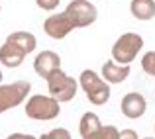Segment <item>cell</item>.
I'll return each mask as SVG.
<instances>
[{"mask_svg":"<svg viewBox=\"0 0 155 139\" xmlns=\"http://www.w3.org/2000/svg\"><path fill=\"white\" fill-rule=\"evenodd\" d=\"M79 84L84 90V94H87V98L94 106H102V104H106V102L110 100V86H108V82L102 80L94 71H91V69H87V71L81 73Z\"/></svg>","mask_w":155,"mask_h":139,"instance_id":"cell-1","label":"cell"},{"mask_svg":"<svg viewBox=\"0 0 155 139\" xmlns=\"http://www.w3.org/2000/svg\"><path fill=\"white\" fill-rule=\"evenodd\" d=\"M61 112L59 102L53 96H43V94H34L31 98H28L26 102V116L31 120H55Z\"/></svg>","mask_w":155,"mask_h":139,"instance_id":"cell-2","label":"cell"},{"mask_svg":"<svg viewBox=\"0 0 155 139\" xmlns=\"http://www.w3.org/2000/svg\"><path fill=\"white\" fill-rule=\"evenodd\" d=\"M143 47V37L137 34H124L118 37V41L112 45V59L118 65H130L137 57V53Z\"/></svg>","mask_w":155,"mask_h":139,"instance_id":"cell-3","label":"cell"},{"mask_svg":"<svg viewBox=\"0 0 155 139\" xmlns=\"http://www.w3.org/2000/svg\"><path fill=\"white\" fill-rule=\"evenodd\" d=\"M79 86H81V84L77 82L73 76H69L65 71H61V69H57L49 79H47L49 96H53L57 102H69V100H73Z\"/></svg>","mask_w":155,"mask_h":139,"instance_id":"cell-4","label":"cell"},{"mask_svg":"<svg viewBox=\"0 0 155 139\" xmlns=\"http://www.w3.org/2000/svg\"><path fill=\"white\" fill-rule=\"evenodd\" d=\"M30 90H31V84L28 80H16V82H10V84H0V114L20 106L28 98Z\"/></svg>","mask_w":155,"mask_h":139,"instance_id":"cell-5","label":"cell"},{"mask_svg":"<svg viewBox=\"0 0 155 139\" xmlns=\"http://www.w3.org/2000/svg\"><path fill=\"white\" fill-rule=\"evenodd\" d=\"M65 14L69 16V20L73 22L75 27H88L98 18L96 6L92 2H88V0H71Z\"/></svg>","mask_w":155,"mask_h":139,"instance_id":"cell-6","label":"cell"},{"mask_svg":"<svg viewBox=\"0 0 155 139\" xmlns=\"http://www.w3.org/2000/svg\"><path fill=\"white\" fill-rule=\"evenodd\" d=\"M43 30H45V34L53 39H63L75 30V26H73V22L69 20V16L63 12V14L49 16V18L43 22Z\"/></svg>","mask_w":155,"mask_h":139,"instance_id":"cell-7","label":"cell"},{"mask_svg":"<svg viewBox=\"0 0 155 139\" xmlns=\"http://www.w3.org/2000/svg\"><path fill=\"white\" fill-rule=\"evenodd\" d=\"M122 114H124L126 118H130V120H137V118H141L145 114V110H147V102H145L143 94L140 92H128L124 98H122Z\"/></svg>","mask_w":155,"mask_h":139,"instance_id":"cell-8","label":"cell"},{"mask_svg":"<svg viewBox=\"0 0 155 139\" xmlns=\"http://www.w3.org/2000/svg\"><path fill=\"white\" fill-rule=\"evenodd\" d=\"M34 69L38 73V76L47 80L57 69H61V57L55 51H41L34 61Z\"/></svg>","mask_w":155,"mask_h":139,"instance_id":"cell-9","label":"cell"},{"mask_svg":"<svg viewBox=\"0 0 155 139\" xmlns=\"http://www.w3.org/2000/svg\"><path fill=\"white\" fill-rule=\"evenodd\" d=\"M24 59H26V51L20 49L18 45H14V43L6 41L2 47H0V63H2L4 67L16 69V67H20V65L24 63Z\"/></svg>","mask_w":155,"mask_h":139,"instance_id":"cell-10","label":"cell"},{"mask_svg":"<svg viewBox=\"0 0 155 139\" xmlns=\"http://www.w3.org/2000/svg\"><path fill=\"white\" fill-rule=\"evenodd\" d=\"M130 76V65H118L116 61H106L102 65V79L110 84L124 82Z\"/></svg>","mask_w":155,"mask_h":139,"instance_id":"cell-11","label":"cell"},{"mask_svg":"<svg viewBox=\"0 0 155 139\" xmlns=\"http://www.w3.org/2000/svg\"><path fill=\"white\" fill-rule=\"evenodd\" d=\"M130 12L136 20L147 22L155 18V0H132L130 4Z\"/></svg>","mask_w":155,"mask_h":139,"instance_id":"cell-12","label":"cell"},{"mask_svg":"<svg viewBox=\"0 0 155 139\" xmlns=\"http://www.w3.org/2000/svg\"><path fill=\"white\" fill-rule=\"evenodd\" d=\"M6 41L14 43V45H18L20 49H24L28 53L35 51V47H38V39H35L34 34H30V31H14V34H10L6 37Z\"/></svg>","mask_w":155,"mask_h":139,"instance_id":"cell-13","label":"cell"},{"mask_svg":"<svg viewBox=\"0 0 155 139\" xmlns=\"http://www.w3.org/2000/svg\"><path fill=\"white\" fill-rule=\"evenodd\" d=\"M102 128V124H100L98 116L92 112H87L83 118H81V124H79V131H81V137H88L92 135L94 131H98V129Z\"/></svg>","mask_w":155,"mask_h":139,"instance_id":"cell-14","label":"cell"},{"mask_svg":"<svg viewBox=\"0 0 155 139\" xmlns=\"http://www.w3.org/2000/svg\"><path fill=\"white\" fill-rule=\"evenodd\" d=\"M84 139H120V129L116 125H102L98 131H94L92 135Z\"/></svg>","mask_w":155,"mask_h":139,"instance_id":"cell-15","label":"cell"},{"mask_svg":"<svg viewBox=\"0 0 155 139\" xmlns=\"http://www.w3.org/2000/svg\"><path fill=\"white\" fill-rule=\"evenodd\" d=\"M141 69H143L147 75L155 76V51H147L141 59Z\"/></svg>","mask_w":155,"mask_h":139,"instance_id":"cell-16","label":"cell"},{"mask_svg":"<svg viewBox=\"0 0 155 139\" xmlns=\"http://www.w3.org/2000/svg\"><path fill=\"white\" fill-rule=\"evenodd\" d=\"M38 139H71V133L65 128H55V129H51L49 133H43V135L38 137Z\"/></svg>","mask_w":155,"mask_h":139,"instance_id":"cell-17","label":"cell"},{"mask_svg":"<svg viewBox=\"0 0 155 139\" xmlns=\"http://www.w3.org/2000/svg\"><path fill=\"white\" fill-rule=\"evenodd\" d=\"M35 4H38L41 10H55V8L59 6V0H35Z\"/></svg>","mask_w":155,"mask_h":139,"instance_id":"cell-18","label":"cell"},{"mask_svg":"<svg viewBox=\"0 0 155 139\" xmlns=\"http://www.w3.org/2000/svg\"><path fill=\"white\" fill-rule=\"evenodd\" d=\"M120 139H137V133L134 131V129H122Z\"/></svg>","mask_w":155,"mask_h":139,"instance_id":"cell-19","label":"cell"},{"mask_svg":"<svg viewBox=\"0 0 155 139\" xmlns=\"http://www.w3.org/2000/svg\"><path fill=\"white\" fill-rule=\"evenodd\" d=\"M6 139H38V137L30 135V133H12V135H8Z\"/></svg>","mask_w":155,"mask_h":139,"instance_id":"cell-20","label":"cell"},{"mask_svg":"<svg viewBox=\"0 0 155 139\" xmlns=\"http://www.w3.org/2000/svg\"><path fill=\"white\" fill-rule=\"evenodd\" d=\"M2 76H4V75H2V71H0V82H2Z\"/></svg>","mask_w":155,"mask_h":139,"instance_id":"cell-21","label":"cell"},{"mask_svg":"<svg viewBox=\"0 0 155 139\" xmlns=\"http://www.w3.org/2000/svg\"><path fill=\"white\" fill-rule=\"evenodd\" d=\"M145 139H155V137H145Z\"/></svg>","mask_w":155,"mask_h":139,"instance_id":"cell-22","label":"cell"}]
</instances>
